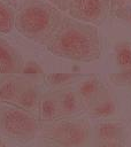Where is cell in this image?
<instances>
[{"label":"cell","instance_id":"8","mask_svg":"<svg viewBox=\"0 0 131 147\" xmlns=\"http://www.w3.org/2000/svg\"><path fill=\"white\" fill-rule=\"evenodd\" d=\"M23 85L24 83L15 78L13 75L3 76V78L0 80V101L16 105Z\"/></svg>","mask_w":131,"mask_h":147},{"label":"cell","instance_id":"15","mask_svg":"<svg viewBox=\"0 0 131 147\" xmlns=\"http://www.w3.org/2000/svg\"><path fill=\"white\" fill-rule=\"evenodd\" d=\"M15 26V18L10 8L0 2V33H9Z\"/></svg>","mask_w":131,"mask_h":147},{"label":"cell","instance_id":"1","mask_svg":"<svg viewBox=\"0 0 131 147\" xmlns=\"http://www.w3.org/2000/svg\"><path fill=\"white\" fill-rule=\"evenodd\" d=\"M56 56L68 60L90 62L100 55V40L97 30L84 23L63 25L48 44Z\"/></svg>","mask_w":131,"mask_h":147},{"label":"cell","instance_id":"14","mask_svg":"<svg viewBox=\"0 0 131 147\" xmlns=\"http://www.w3.org/2000/svg\"><path fill=\"white\" fill-rule=\"evenodd\" d=\"M116 62L122 70H131V45L123 42L116 47Z\"/></svg>","mask_w":131,"mask_h":147},{"label":"cell","instance_id":"12","mask_svg":"<svg viewBox=\"0 0 131 147\" xmlns=\"http://www.w3.org/2000/svg\"><path fill=\"white\" fill-rule=\"evenodd\" d=\"M115 113H116V106L114 101L109 98H103L98 101L95 100L90 108V114L94 117H100V118L113 116Z\"/></svg>","mask_w":131,"mask_h":147},{"label":"cell","instance_id":"9","mask_svg":"<svg viewBox=\"0 0 131 147\" xmlns=\"http://www.w3.org/2000/svg\"><path fill=\"white\" fill-rule=\"evenodd\" d=\"M39 118L43 122H53L55 118L60 116V105L59 98L48 95L43 98L39 103Z\"/></svg>","mask_w":131,"mask_h":147},{"label":"cell","instance_id":"16","mask_svg":"<svg viewBox=\"0 0 131 147\" xmlns=\"http://www.w3.org/2000/svg\"><path fill=\"white\" fill-rule=\"evenodd\" d=\"M74 75L71 74H52L47 77V80L49 82V84L52 85H62V84H66L68 82H70L72 79Z\"/></svg>","mask_w":131,"mask_h":147},{"label":"cell","instance_id":"11","mask_svg":"<svg viewBox=\"0 0 131 147\" xmlns=\"http://www.w3.org/2000/svg\"><path fill=\"white\" fill-rule=\"evenodd\" d=\"M38 103H39V101H38L37 92H36L34 87L29 84H24L22 87V91L17 98V101H16L17 107H21V108L30 111L31 109L36 108Z\"/></svg>","mask_w":131,"mask_h":147},{"label":"cell","instance_id":"7","mask_svg":"<svg viewBox=\"0 0 131 147\" xmlns=\"http://www.w3.org/2000/svg\"><path fill=\"white\" fill-rule=\"evenodd\" d=\"M94 132L99 142L122 141L124 137V126L118 122H103L95 126Z\"/></svg>","mask_w":131,"mask_h":147},{"label":"cell","instance_id":"17","mask_svg":"<svg viewBox=\"0 0 131 147\" xmlns=\"http://www.w3.org/2000/svg\"><path fill=\"white\" fill-rule=\"evenodd\" d=\"M98 147H125L122 141H107V142H99Z\"/></svg>","mask_w":131,"mask_h":147},{"label":"cell","instance_id":"2","mask_svg":"<svg viewBox=\"0 0 131 147\" xmlns=\"http://www.w3.org/2000/svg\"><path fill=\"white\" fill-rule=\"evenodd\" d=\"M38 131L36 117L21 107L0 108V132L18 144L32 141Z\"/></svg>","mask_w":131,"mask_h":147},{"label":"cell","instance_id":"3","mask_svg":"<svg viewBox=\"0 0 131 147\" xmlns=\"http://www.w3.org/2000/svg\"><path fill=\"white\" fill-rule=\"evenodd\" d=\"M44 140L55 147H84L90 140V126L78 119L57 121L44 130Z\"/></svg>","mask_w":131,"mask_h":147},{"label":"cell","instance_id":"21","mask_svg":"<svg viewBox=\"0 0 131 147\" xmlns=\"http://www.w3.org/2000/svg\"><path fill=\"white\" fill-rule=\"evenodd\" d=\"M0 141H2V139H1V132H0Z\"/></svg>","mask_w":131,"mask_h":147},{"label":"cell","instance_id":"4","mask_svg":"<svg viewBox=\"0 0 131 147\" xmlns=\"http://www.w3.org/2000/svg\"><path fill=\"white\" fill-rule=\"evenodd\" d=\"M53 22L52 9L44 5L25 7L15 18V28L26 38L41 39L48 33Z\"/></svg>","mask_w":131,"mask_h":147},{"label":"cell","instance_id":"19","mask_svg":"<svg viewBox=\"0 0 131 147\" xmlns=\"http://www.w3.org/2000/svg\"><path fill=\"white\" fill-rule=\"evenodd\" d=\"M0 147H7V146L3 144V141H0Z\"/></svg>","mask_w":131,"mask_h":147},{"label":"cell","instance_id":"5","mask_svg":"<svg viewBox=\"0 0 131 147\" xmlns=\"http://www.w3.org/2000/svg\"><path fill=\"white\" fill-rule=\"evenodd\" d=\"M108 9V0H70L68 11L77 21L90 24L100 23Z\"/></svg>","mask_w":131,"mask_h":147},{"label":"cell","instance_id":"18","mask_svg":"<svg viewBox=\"0 0 131 147\" xmlns=\"http://www.w3.org/2000/svg\"><path fill=\"white\" fill-rule=\"evenodd\" d=\"M114 1H116V2H118V3H123V2H126V1H129V0H114Z\"/></svg>","mask_w":131,"mask_h":147},{"label":"cell","instance_id":"10","mask_svg":"<svg viewBox=\"0 0 131 147\" xmlns=\"http://www.w3.org/2000/svg\"><path fill=\"white\" fill-rule=\"evenodd\" d=\"M78 95L80 100L85 103H93L100 93V83L97 78L90 77L78 85Z\"/></svg>","mask_w":131,"mask_h":147},{"label":"cell","instance_id":"13","mask_svg":"<svg viewBox=\"0 0 131 147\" xmlns=\"http://www.w3.org/2000/svg\"><path fill=\"white\" fill-rule=\"evenodd\" d=\"M60 115H71L78 110L79 100L72 91H66L59 96Z\"/></svg>","mask_w":131,"mask_h":147},{"label":"cell","instance_id":"20","mask_svg":"<svg viewBox=\"0 0 131 147\" xmlns=\"http://www.w3.org/2000/svg\"><path fill=\"white\" fill-rule=\"evenodd\" d=\"M129 21H130V22H131V13H130V14H129Z\"/></svg>","mask_w":131,"mask_h":147},{"label":"cell","instance_id":"6","mask_svg":"<svg viewBox=\"0 0 131 147\" xmlns=\"http://www.w3.org/2000/svg\"><path fill=\"white\" fill-rule=\"evenodd\" d=\"M22 68L20 55L3 39L0 38V75L10 76L17 74Z\"/></svg>","mask_w":131,"mask_h":147}]
</instances>
